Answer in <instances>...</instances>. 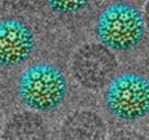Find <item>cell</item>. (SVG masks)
I'll return each instance as SVG.
<instances>
[{
    "label": "cell",
    "instance_id": "cell-10",
    "mask_svg": "<svg viewBox=\"0 0 149 140\" xmlns=\"http://www.w3.org/2000/svg\"><path fill=\"white\" fill-rule=\"evenodd\" d=\"M0 132H1V114H0Z\"/></svg>",
    "mask_w": 149,
    "mask_h": 140
},
{
    "label": "cell",
    "instance_id": "cell-3",
    "mask_svg": "<svg viewBox=\"0 0 149 140\" xmlns=\"http://www.w3.org/2000/svg\"><path fill=\"white\" fill-rule=\"evenodd\" d=\"M108 112L122 121H138L149 113V80L138 73L113 79L104 94Z\"/></svg>",
    "mask_w": 149,
    "mask_h": 140
},
{
    "label": "cell",
    "instance_id": "cell-2",
    "mask_svg": "<svg viewBox=\"0 0 149 140\" xmlns=\"http://www.w3.org/2000/svg\"><path fill=\"white\" fill-rule=\"evenodd\" d=\"M145 22L141 12L131 4L116 3L100 14L97 35L100 44L117 52L135 48L144 39Z\"/></svg>",
    "mask_w": 149,
    "mask_h": 140
},
{
    "label": "cell",
    "instance_id": "cell-6",
    "mask_svg": "<svg viewBox=\"0 0 149 140\" xmlns=\"http://www.w3.org/2000/svg\"><path fill=\"white\" fill-rule=\"evenodd\" d=\"M107 126L100 114L81 109L71 113L61 127L62 140H105Z\"/></svg>",
    "mask_w": 149,
    "mask_h": 140
},
{
    "label": "cell",
    "instance_id": "cell-1",
    "mask_svg": "<svg viewBox=\"0 0 149 140\" xmlns=\"http://www.w3.org/2000/svg\"><path fill=\"white\" fill-rule=\"evenodd\" d=\"M18 95L31 109L50 112L63 103L67 95V79L54 64H32L21 75Z\"/></svg>",
    "mask_w": 149,
    "mask_h": 140
},
{
    "label": "cell",
    "instance_id": "cell-4",
    "mask_svg": "<svg viewBox=\"0 0 149 140\" xmlns=\"http://www.w3.org/2000/svg\"><path fill=\"white\" fill-rule=\"evenodd\" d=\"M72 76L85 89L99 90L113 81L117 71L114 54L100 42H88L74 52L71 62Z\"/></svg>",
    "mask_w": 149,
    "mask_h": 140
},
{
    "label": "cell",
    "instance_id": "cell-8",
    "mask_svg": "<svg viewBox=\"0 0 149 140\" xmlns=\"http://www.w3.org/2000/svg\"><path fill=\"white\" fill-rule=\"evenodd\" d=\"M108 140H145V138L138 131L129 130V129H122V130L114 131Z\"/></svg>",
    "mask_w": 149,
    "mask_h": 140
},
{
    "label": "cell",
    "instance_id": "cell-9",
    "mask_svg": "<svg viewBox=\"0 0 149 140\" xmlns=\"http://www.w3.org/2000/svg\"><path fill=\"white\" fill-rule=\"evenodd\" d=\"M144 22H145V27L149 31V1L145 4V8H144Z\"/></svg>",
    "mask_w": 149,
    "mask_h": 140
},
{
    "label": "cell",
    "instance_id": "cell-5",
    "mask_svg": "<svg viewBox=\"0 0 149 140\" xmlns=\"http://www.w3.org/2000/svg\"><path fill=\"white\" fill-rule=\"evenodd\" d=\"M35 36L26 22L15 18L0 21V66L13 68L29 61Z\"/></svg>",
    "mask_w": 149,
    "mask_h": 140
},
{
    "label": "cell",
    "instance_id": "cell-7",
    "mask_svg": "<svg viewBox=\"0 0 149 140\" xmlns=\"http://www.w3.org/2000/svg\"><path fill=\"white\" fill-rule=\"evenodd\" d=\"M45 121L33 112H19L10 117L3 131V140H48Z\"/></svg>",
    "mask_w": 149,
    "mask_h": 140
}]
</instances>
